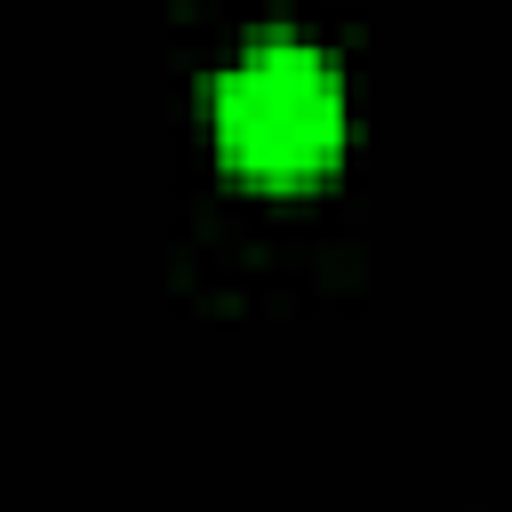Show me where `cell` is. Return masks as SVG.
I'll list each match as a JSON object with an SVG mask.
<instances>
[{
  "instance_id": "1",
  "label": "cell",
  "mask_w": 512,
  "mask_h": 512,
  "mask_svg": "<svg viewBox=\"0 0 512 512\" xmlns=\"http://www.w3.org/2000/svg\"><path fill=\"white\" fill-rule=\"evenodd\" d=\"M344 72L312 40H256L208 88L216 160L248 184H312L344 160Z\"/></svg>"
}]
</instances>
